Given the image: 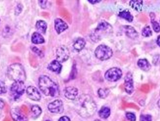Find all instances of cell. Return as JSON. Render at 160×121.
Returning a JSON list of instances; mask_svg holds the SVG:
<instances>
[{
    "label": "cell",
    "instance_id": "5",
    "mask_svg": "<svg viewBox=\"0 0 160 121\" xmlns=\"http://www.w3.org/2000/svg\"><path fill=\"white\" fill-rule=\"evenodd\" d=\"M95 54L97 58L101 61L110 59L113 54L112 49L105 45H100L95 51Z\"/></svg>",
    "mask_w": 160,
    "mask_h": 121
},
{
    "label": "cell",
    "instance_id": "34",
    "mask_svg": "<svg viewBox=\"0 0 160 121\" xmlns=\"http://www.w3.org/2000/svg\"><path fill=\"white\" fill-rule=\"evenodd\" d=\"M39 4L40 5V7L42 8H45L47 7V1H38Z\"/></svg>",
    "mask_w": 160,
    "mask_h": 121
},
{
    "label": "cell",
    "instance_id": "4",
    "mask_svg": "<svg viewBox=\"0 0 160 121\" xmlns=\"http://www.w3.org/2000/svg\"><path fill=\"white\" fill-rule=\"evenodd\" d=\"M8 76L10 80L15 81L24 82L26 78L24 68L19 63H15L8 67Z\"/></svg>",
    "mask_w": 160,
    "mask_h": 121
},
{
    "label": "cell",
    "instance_id": "10",
    "mask_svg": "<svg viewBox=\"0 0 160 121\" xmlns=\"http://www.w3.org/2000/svg\"><path fill=\"white\" fill-rule=\"evenodd\" d=\"M124 88L128 94H131L134 92V82L131 73H128L125 77Z\"/></svg>",
    "mask_w": 160,
    "mask_h": 121
},
{
    "label": "cell",
    "instance_id": "29",
    "mask_svg": "<svg viewBox=\"0 0 160 121\" xmlns=\"http://www.w3.org/2000/svg\"><path fill=\"white\" fill-rule=\"evenodd\" d=\"M140 121H152V116L150 114H141Z\"/></svg>",
    "mask_w": 160,
    "mask_h": 121
},
{
    "label": "cell",
    "instance_id": "33",
    "mask_svg": "<svg viewBox=\"0 0 160 121\" xmlns=\"http://www.w3.org/2000/svg\"><path fill=\"white\" fill-rule=\"evenodd\" d=\"M22 6L21 4H18L16 6V8H15V15H18L21 13V12H22Z\"/></svg>",
    "mask_w": 160,
    "mask_h": 121
},
{
    "label": "cell",
    "instance_id": "25",
    "mask_svg": "<svg viewBox=\"0 0 160 121\" xmlns=\"http://www.w3.org/2000/svg\"><path fill=\"white\" fill-rule=\"evenodd\" d=\"M110 90L107 88H100L98 90V94L100 98L105 99L108 96Z\"/></svg>",
    "mask_w": 160,
    "mask_h": 121
},
{
    "label": "cell",
    "instance_id": "7",
    "mask_svg": "<svg viewBox=\"0 0 160 121\" xmlns=\"http://www.w3.org/2000/svg\"><path fill=\"white\" fill-rule=\"evenodd\" d=\"M122 76V71L118 68H112L105 73V78L110 82H115L120 80Z\"/></svg>",
    "mask_w": 160,
    "mask_h": 121
},
{
    "label": "cell",
    "instance_id": "38",
    "mask_svg": "<svg viewBox=\"0 0 160 121\" xmlns=\"http://www.w3.org/2000/svg\"><path fill=\"white\" fill-rule=\"evenodd\" d=\"M4 105H5L4 102L0 99V109H2L4 107Z\"/></svg>",
    "mask_w": 160,
    "mask_h": 121
},
{
    "label": "cell",
    "instance_id": "17",
    "mask_svg": "<svg viewBox=\"0 0 160 121\" xmlns=\"http://www.w3.org/2000/svg\"><path fill=\"white\" fill-rule=\"evenodd\" d=\"M62 68V66L57 60H53L48 66V69L49 70L55 73H60Z\"/></svg>",
    "mask_w": 160,
    "mask_h": 121
},
{
    "label": "cell",
    "instance_id": "22",
    "mask_svg": "<svg viewBox=\"0 0 160 121\" xmlns=\"http://www.w3.org/2000/svg\"><path fill=\"white\" fill-rule=\"evenodd\" d=\"M32 41L34 44H41L44 43L45 39L40 33L35 32L32 34Z\"/></svg>",
    "mask_w": 160,
    "mask_h": 121
},
{
    "label": "cell",
    "instance_id": "11",
    "mask_svg": "<svg viewBox=\"0 0 160 121\" xmlns=\"http://www.w3.org/2000/svg\"><path fill=\"white\" fill-rule=\"evenodd\" d=\"M11 116L14 121H27V118L23 112L18 108H13L11 110Z\"/></svg>",
    "mask_w": 160,
    "mask_h": 121
},
{
    "label": "cell",
    "instance_id": "42",
    "mask_svg": "<svg viewBox=\"0 0 160 121\" xmlns=\"http://www.w3.org/2000/svg\"><path fill=\"white\" fill-rule=\"evenodd\" d=\"M94 121H101L99 119H96V120H95Z\"/></svg>",
    "mask_w": 160,
    "mask_h": 121
},
{
    "label": "cell",
    "instance_id": "13",
    "mask_svg": "<svg viewBox=\"0 0 160 121\" xmlns=\"http://www.w3.org/2000/svg\"><path fill=\"white\" fill-rule=\"evenodd\" d=\"M64 92L65 97L70 100L75 99L78 94V89L72 86L66 88L64 89Z\"/></svg>",
    "mask_w": 160,
    "mask_h": 121
},
{
    "label": "cell",
    "instance_id": "30",
    "mask_svg": "<svg viewBox=\"0 0 160 121\" xmlns=\"http://www.w3.org/2000/svg\"><path fill=\"white\" fill-rule=\"evenodd\" d=\"M126 118H127L128 121H136V116L134 113H131V112H127L126 113Z\"/></svg>",
    "mask_w": 160,
    "mask_h": 121
},
{
    "label": "cell",
    "instance_id": "20",
    "mask_svg": "<svg viewBox=\"0 0 160 121\" xmlns=\"http://www.w3.org/2000/svg\"><path fill=\"white\" fill-rule=\"evenodd\" d=\"M111 113V110L108 107H102L99 111V116L102 119H107Z\"/></svg>",
    "mask_w": 160,
    "mask_h": 121
},
{
    "label": "cell",
    "instance_id": "43",
    "mask_svg": "<svg viewBox=\"0 0 160 121\" xmlns=\"http://www.w3.org/2000/svg\"><path fill=\"white\" fill-rule=\"evenodd\" d=\"M49 121V120H48V121Z\"/></svg>",
    "mask_w": 160,
    "mask_h": 121
},
{
    "label": "cell",
    "instance_id": "9",
    "mask_svg": "<svg viewBox=\"0 0 160 121\" xmlns=\"http://www.w3.org/2000/svg\"><path fill=\"white\" fill-rule=\"evenodd\" d=\"M49 112L53 113H62L64 111L63 102L61 100L57 99L51 103L48 106Z\"/></svg>",
    "mask_w": 160,
    "mask_h": 121
},
{
    "label": "cell",
    "instance_id": "14",
    "mask_svg": "<svg viewBox=\"0 0 160 121\" xmlns=\"http://www.w3.org/2000/svg\"><path fill=\"white\" fill-rule=\"evenodd\" d=\"M123 29L128 38L132 39H135L138 38V34L134 27L129 25H125L123 27Z\"/></svg>",
    "mask_w": 160,
    "mask_h": 121
},
{
    "label": "cell",
    "instance_id": "12",
    "mask_svg": "<svg viewBox=\"0 0 160 121\" xmlns=\"http://www.w3.org/2000/svg\"><path fill=\"white\" fill-rule=\"evenodd\" d=\"M27 94L28 98L33 101H39L41 98L39 91L33 86H29L27 89Z\"/></svg>",
    "mask_w": 160,
    "mask_h": 121
},
{
    "label": "cell",
    "instance_id": "39",
    "mask_svg": "<svg viewBox=\"0 0 160 121\" xmlns=\"http://www.w3.org/2000/svg\"><path fill=\"white\" fill-rule=\"evenodd\" d=\"M157 45H158L159 47H160V36H158V38H157Z\"/></svg>",
    "mask_w": 160,
    "mask_h": 121
},
{
    "label": "cell",
    "instance_id": "3",
    "mask_svg": "<svg viewBox=\"0 0 160 121\" xmlns=\"http://www.w3.org/2000/svg\"><path fill=\"white\" fill-rule=\"evenodd\" d=\"M112 27L106 21L100 22L94 32L92 33L90 38L95 42H98L112 32Z\"/></svg>",
    "mask_w": 160,
    "mask_h": 121
},
{
    "label": "cell",
    "instance_id": "6",
    "mask_svg": "<svg viewBox=\"0 0 160 121\" xmlns=\"http://www.w3.org/2000/svg\"><path fill=\"white\" fill-rule=\"evenodd\" d=\"M11 94L15 100L18 99L22 95H23L25 91V85L23 81H15L12 85Z\"/></svg>",
    "mask_w": 160,
    "mask_h": 121
},
{
    "label": "cell",
    "instance_id": "28",
    "mask_svg": "<svg viewBox=\"0 0 160 121\" xmlns=\"http://www.w3.org/2000/svg\"><path fill=\"white\" fill-rule=\"evenodd\" d=\"M29 60L30 63L32 67H36L38 65V61L37 59L35 57L32 55V54H30V57H29Z\"/></svg>",
    "mask_w": 160,
    "mask_h": 121
},
{
    "label": "cell",
    "instance_id": "21",
    "mask_svg": "<svg viewBox=\"0 0 160 121\" xmlns=\"http://www.w3.org/2000/svg\"><path fill=\"white\" fill-rule=\"evenodd\" d=\"M86 45V41L83 38H78L73 43V48L77 51H80L84 48Z\"/></svg>",
    "mask_w": 160,
    "mask_h": 121
},
{
    "label": "cell",
    "instance_id": "2",
    "mask_svg": "<svg viewBox=\"0 0 160 121\" xmlns=\"http://www.w3.org/2000/svg\"><path fill=\"white\" fill-rule=\"evenodd\" d=\"M39 86L46 96L56 97L60 94L58 86L47 75L40 76L39 79Z\"/></svg>",
    "mask_w": 160,
    "mask_h": 121
},
{
    "label": "cell",
    "instance_id": "8",
    "mask_svg": "<svg viewBox=\"0 0 160 121\" xmlns=\"http://www.w3.org/2000/svg\"><path fill=\"white\" fill-rule=\"evenodd\" d=\"M69 51L66 46L62 45L57 49L56 57L59 62H64L69 57Z\"/></svg>",
    "mask_w": 160,
    "mask_h": 121
},
{
    "label": "cell",
    "instance_id": "26",
    "mask_svg": "<svg viewBox=\"0 0 160 121\" xmlns=\"http://www.w3.org/2000/svg\"><path fill=\"white\" fill-rule=\"evenodd\" d=\"M151 16V24H152V27L153 28V30L154 32L156 33H159L160 32V25L157 21H156L154 18H155V15L153 16Z\"/></svg>",
    "mask_w": 160,
    "mask_h": 121
},
{
    "label": "cell",
    "instance_id": "35",
    "mask_svg": "<svg viewBox=\"0 0 160 121\" xmlns=\"http://www.w3.org/2000/svg\"><path fill=\"white\" fill-rule=\"evenodd\" d=\"M21 111H22L24 114H25V115L28 114V113L29 112H28V108L27 107L25 106V105H22V106L21 107Z\"/></svg>",
    "mask_w": 160,
    "mask_h": 121
},
{
    "label": "cell",
    "instance_id": "18",
    "mask_svg": "<svg viewBox=\"0 0 160 121\" xmlns=\"http://www.w3.org/2000/svg\"><path fill=\"white\" fill-rule=\"evenodd\" d=\"M143 5V1L142 0H131L129 1L130 7L137 12H140L142 10Z\"/></svg>",
    "mask_w": 160,
    "mask_h": 121
},
{
    "label": "cell",
    "instance_id": "1",
    "mask_svg": "<svg viewBox=\"0 0 160 121\" xmlns=\"http://www.w3.org/2000/svg\"><path fill=\"white\" fill-rule=\"evenodd\" d=\"M76 111L84 118L93 116L97 110V105L93 99L88 95L82 94L78 97L75 103Z\"/></svg>",
    "mask_w": 160,
    "mask_h": 121
},
{
    "label": "cell",
    "instance_id": "23",
    "mask_svg": "<svg viewBox=\"0 0 160 121\" xmlns=\"http://www.w3.org/2000/svg\"><path fill=\"white\" fill-rule=\"evenodd\" d=\"M36 28L40 32L45 33L47 29V24L44 21H39L36 25Z\"/></svg>",
    "mask_w": 160,
    "mask_h": 121
},
{
    "label": "cell",
    "instance_id": "15",
    "mask_svg": "<svg viewBox=\"0 0 160 121\" xmlns=\"http://www.w3.org/2000/svg\"><path fill=\"white\" fill-rule=\"evenodd\" d=\"M55 29L58 34L63 32L68 28V25L62 19L57 18L55 19Z\"/></svg>",
    "mask_w": 160,
    "mask_h": 121
},
{
    "label": "cell",
    "instance_id": "36",
    "mask_svg": "<svg viewBox=\"0 0 160 121\" xmlns=\"http://www.w3.org/2000/svg\"><path fill=\"white\" fill-rule=\"evenodd\" d=\"M58 121H71V120H70V119L68 117L64 116L60 118Z\"/></svg>",
    "mask_w": 160,
    "mask_h": 121
},
{
    "label": "cell",
    "instance_id": "40",
    "mask_svg": "<svg viewBox=\"0 0 160 121\" xmlns=\"http://www.w3.org/2000/svg\"><path fill=\"white\" fill-rule=\"evenodd\" d=\"M3 121H10V118H8V117H7V118H6L5 119H4V120Z\"/></svg>",
    "mask_w": 160,
    "mask_h": 121
},
{
    "label": "cell",
    "instance_id": "37",
    "mask_svg": "<svg viewBox=\"0 0 160 121\" xmlns=\"http://www.w3.org/2000/svg\"><path fill=\"white\" fill-rule=\"evenodd\" d=\"M88 2L90 3H91V4H96V3H100L101 1H100V0H96V1H94V0H88Z\"/></svg>",
    "mask_w": 160,
    "mask_h": 121
},
{
    "label": "cell",
    "instance_id": "24",
    "mask_svg": "<svg viewBox=\"0 0 160 121\" xmlns=\"http://www.w3.org/2000/svg\"><path fill=\"white\" fill-rule=\"evenodd\" d=\"M32 117L36 119L38 118L42 113V110L40 107L38 105H33L32 107Z\"/></svg>",
    "mask_w": 160,
    "mask_h": 121
},
{
    "label": "cell",
    "instance_id": "32",
    "mask_svg": "<svg viewBox=\"0 0 160 121\" xmlns=\"http://www.w3.org/2000/svg\"><path fill=\"white\" fill-rule=\"evenodd\" d=\"M32 51H34L35 53H36L38 55H39V56L43 57V53L42 51H40V49L39 48H38L37 47H33L32 48Z\"/></svg>",
    "mask_w": 160,
    "mask_h": 121
},
{
    "label": "cell",
    "instance_id": "31",
    "mask_svg": "<svg viewBox=\"0 0 160 121\" xmlns=\"http://www.w3.org/2000/svg\"><path fill=\"white\" fill-rule=\"evenodd\" d=\"M7 91L6 87L4 83L1 80H0V94L4 93Z\"/></svg>",
    "mask_w": 160,
    "mask_h": 121
},
{
    "label": "cell",
    "instance_id": "19",
    "mask_svg": "<svg viewBox=\"0 0 160 121\" xmlns=\"http://www.w3.org/2000/svg\"><path fill=\"white\" fill-rule=\"evenodd\" d=\"M119 16L122 19H124L125 20L127 21L129 23H131L133 21V16L131 14L130 12L128 10H125L122 12H120L119 13Z\"/></svg>",
    "mask_w": 160,
    "mask_h": 121
},
{
    "label": "cell",
    "instance_id": "41",
    "mask_svg": "<svg viewBox=\"0 0 160 121\" xmlns=\"http://www.w3.org/2000/svg\"><path fill=\"white\" fill-rule=\"evenodd\" d=\"M157 104H158V107L160 108V99L158 100V103H157Z\"/></svg>",
    "mask_w": 160,
    "mask_h": 121
},
{
    "label": "cell",
    "instance_id": "27",
    "mask_svg": "<svg viewBox=\"0 0 160 121\" xmlns=\"http://www.w3.org/2000/svg\"><path fill=\"white\" fill-rule=\"evenodd\" d=\"M142 34L143 37H145V38H148V37L151 36L152 35V32L150 26L148 25V26L144 27L142 30Z\"/></svg>",
    "mask_w": 160,
    "mask_h": 121
},
{
    "label": "cell",
    "instance_id": "16",
    "mask_svg": "<svg viewBox=\"0 0 160 121\" xmlns=\"http://www.w3.org/2000/svg\"><path fill=\"white\" fill-rule=\"evenodd\" d=\"M137 65L140 69L143 71H148L151 68V65L149 61L146 58H142L138 60L137 62Z\"/></svg>",
    "mask_w": 160,
    "mask_h": 121
}]
</instances>
